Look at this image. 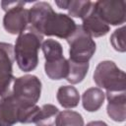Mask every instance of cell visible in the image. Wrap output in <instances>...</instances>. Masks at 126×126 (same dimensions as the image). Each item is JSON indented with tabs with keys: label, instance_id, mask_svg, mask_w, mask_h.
<instances>
[{
	"label": "cell",
	"instance_id": "5b68a950",
	"mask_svg": "<svg viewBox=\"0 0 126 126\" xmlns=\"http://www.w3.org/2000/svg\"><path fill=\"white\" fill-rule=\"evenodd\" d=\"M66 40L70 46L69 60L77 63H89L95 51V42L83 27L77 26L75 32Z\"/></svg>",
	"mask_w": 126,
	"mask_h": 126
},
{
	"label": "cell",
	"instance_id": "ffe728a7",
	"mask_svg": "<svg viewBox=\"0 0 126 126\" xmlns=\"http://www.w3.org/2000/svg\"><path fill=\"white\" fill-rule=\"evenodd\" d=\"M110 42L116 51L125 52V27H121L113 32L110 36Z\"/></svg>",
	"mask_w": 126,
	"mask_h": 126
},
{
	"label": "cell",
	"instance_id": "e0dca14e",
	"mask_svg": "<svg viewBox=\"0 0 126 126\" xmlns=\"http://www.w3.org/2000/svg\"><path fill=\"white\" fill-rule=\"evenodd\" d=\"M55 126H84V118L79 112L64 110L57 113Z\"/></svg>",
	"mask_w": 126,
	"mask_h": 126
},
{
	"label": "cell",
	"instance_id": "3957f363",
	"mask_svg": "<svg viewBox=\"0 0 126 126\" xmlns=\"http://www.w3.org/2000/svg\"><path fill=\"white\" fill-rule=\"evenodd\" d=\"M94 81L97 87L105 89L106 93L125 92V73L113 61H101L94 72Z\"/></svg>",
	"mask_w": 126,
	"mask_h": 126
},
{
	"label": "cell",
	"instance_id": "7a4b0ae2",
	"mask_svg": "<svg viewBox=\"0 0 126 126\" xmlns=\"http://www.w3.org/2000/svg\"><path fill=\"white\" fill-rule=\"evenodd\" d=\"M43 35L32 26L23 31L14 47V56L18 67L24 72H30L36 68L38 63V49L41 46Z\"/></svg>",
	"mask_w": 126,
	"mask_h": 126
},
{
	"label": "cell",
	"instance_id": "8992f818",
	"mask_svg": "<svg viewBox=\"0 0 126 126\" xmlns=\"http://www.w3.org/2000/svg\"><path fill=\"white\" fill-rule=\"evenodd\" d=\"M6 14L3 18V27L11 34H20L30 24L29 10L24 8L25 2H5L2 3Z\"/></svg>",
	"mask_w": 126,
	"mask_h": 126
},
{
	"label": "cell",
	"instance_id": "7c38bea8",
	"mask_svg": "<svg viewBox=\"0 0 126 126\" xmlns=\"http://www.w3.org/2000/svg\"><path fill=\"white\" fill-rule=\"evenodd\" d=\"M105 94L99 88H90L83 94V107L89 112H94L102 106Z\"/></svg>",
	"mask_w": 126,
	"mask_h": 126
},
{
	"label": "cell",
	"instance_id": "44dd1931",
	"mask_svg": "<svg viewBox=\"0 0 126 126\" xmlns=\"http://www.w3.org/2000/svg\"><path fill=\"white\" fill-rule=\"evenodd\" d=\"M87 126H108L104 121H91L87 124Z\"/></svg>",
	"mask_w": 126,
	"mask_h": 126
},
{
	"label": "cell",
	"instance_id": "30bf717a",
	"mask_svg": "<svg viewBox=\"0 0 126 126\" xmlns=\"http://www.w3.org/2000/svg\"><path fill=\"white\" fill-rule=\"evenodd\" d=\"M107 114L116 122H123L126 119V94L123 93H106Z\"/></svg>",
	"mask_w": 126,
	"mask_h": 126
},
{
	"label": "cell",
	"instance_id": "4fadbf2b",
	"mask_svg": "<svg viewBox=\"0 0 126 126\" xmlns=\"http://www.w3.org/2000/svg\"><path fill=\"white\" fill-rule=\"evenodd\" d=\"M68 60L63 56L61 58L45 61L44 71L47 77L51 80H61L65 79L68 74Z\"/></svg>",
	"mask_w": 126,
	"mask_h": 126
},
{
	"label": "cell",
	"instance_id": "9c48e42d",
	"mask_svg": "<svg viewBox=\"0 0 126 126\" xmlns=\"http://www.w3.org/2000/svg\"><path fill=\"white\" fill-rule=\"evenodd\" d=\"M22 106L15 99L12 93L0 99V126H13L19 122Z\"/></svg>",
	"mask_w": 126,
	"mask_h": 126
},
{
	"label": "cell",
	"instance_id": "ba28073f",
	"mask_svg": "<svg viewBox=\"0 0 126 126\" xmlns=\"http://www.w3.org/2000/svg\"><path fill=\"white\" fill-rule=\"evenodd\" d=\"M14 47L10 43L0 42V96L9 94L13 76Z\"/></svg>",
	"mask_w": 126,
	"mask_h": 126
},
{
	"label": "cell",
	"instance_id": "d6986e66",
	"mask_svg": "<svg viewBox=\"0 0 126 126\" xmlns=\"http://www.w3.org/2000/svg\"><path fill=\"white\" fill-rule=\"evenodd\" d=\"M58 112H59L58 108L53 104H44L41 107L38 106L34 115L33 123H36L39 126L41 122L50 119L51 117L55 116Z\"/></svg>",
	"mask_w": 126,
	"mask_h": 126
},
{
	"label": "cell",
	"instance_id": "277c9868",
	"mask_svg": "<svg viewBox=\"0 0 126 126\" xmlns=\"http://www.w3.org/2000/svg\"><path fill=\"white\" fill-rule=\"evenodd\" d=\"M41 94V82L34 75H25L14 80L12 94L22 108L35 105Z\"/></svg>",
	"mask_w": 126,
	"mask_h": 126
},
{
	"label": "cell",
	"instance_id": "52a82bcc",
	"mask_svg": "<svg viewBox=\"0 0 126 126\" xmlns=\"http://www.w3.org/2000/svg\"><path fill=\"white\" fill-rule=\"evenodd\" d=\"M126 3L123 0H99L94 2L96 15L106 25L119 26L126 19Z\"/></svg>",
	"mask_w": 126,
	"mask_h": 126
},
{
	"label": "cell",
	"instance_id": "5bb4252c",
	"mask_svg": "<svg viewBox=\"0 0 126 126\" xmlns=\"http://www.w3.org/2000/svg\"><path fill=\"white\" fill-rule=\"evenodd\" d=\"M56 5L60 9L68 10V13L72 17L76 18H83L87 15V13L92 8L94 2L92 1H56Z\"/></svg>",
	"mask_w": 126,
	"mask_h": 126
},
{
	"label": "cell",
	"instance_id": "2e32d148",
	"mask_svg": "<svg viewBox=\"0 0 126 126\" xmlns=\"http://www.w3.org/2000/svg\"><path fill=\"white\" fill-rule=\"evenodd\" d=\"M68 74L65 78L71 84H78L84 80L89 70V63H77L68 59Z\"/></svg>",
	"mask_w": 126,
	"mask_h": 126
},
{
	"label": "cell",
	"instance_id": "6da1fadb",
	"mask_svg": "<svg viewBox=\"0 0 126 126\" xmlns=\"http://www.w3.org/2000/svg\"><path fill=\"white\" fill-rule=\"evenodd\" d=\"M30 24L42 35H54L67 39L76 30L74 20L66 15L54 12L47 2H37L29 10Z\"/></svg>",
	"mask_w": 126,
	"mask_h": 126
},
{
	"label": "cell",
	"instance_id": "ac0fdd59",
	"mask_svg": "<svg viewBox=\"0 0 126 126\" xmlns=\"http://www.w3.org/2000/svg\"><path fill=\"white\" fill-rule=\"evenodd\" d=\"M41 48L45 61H51L63 57V48L60 42L54 39H46L42 42Z\"/></svg>",
	"mask_w": 126,
	"mask_h": 126
},
{
	"label": "cell",
	"instance_id": "7402d4cb",
	"mask_svg": "<svg viewBox=\"0 0 126 126\" xmlns=\"http://www.w3.org/2000/svg\"><path fill=\"white\" fill-rule=\"evenodd\" d=\"M39 126H50V125H39Z\"/></svg>",
	"mask_w": 126,
	"mask_h": 126
},
{
	"label": "cell",
	"instance_id": "8fae6325",
	"mask_svg": "<svg viewBox=\"0 0 126 126\" xmlns=\"http://www.w3.org/2000/svg\"><path fill=\"white\" fill-rule=\"evenodd\" d=\"M82 21L83 29L92 37H99L105 35L109 32V26L103 23L101 19L96 15L94 11V2L87 15L82 18Z\"/></svg>",
	"mask_w": 126,
	"mask_h": 126
},
{
	"label": "cell",
	"instance_id": "9a60e30c",
	"mask_svg": "<svg viewBox=\"0 0 126 126\" xmlns=\"http://www.w3.org/2000/svg\"><path fill=\"white\" fill-rule=\"evenodd\" d=\"M56 98L60 105L65 108H73L79 104L80 94L73 86H61L56 94Z\"/></svg>",
	"mask_w": 126,
	"mask_h": 126
}]
</instances>
